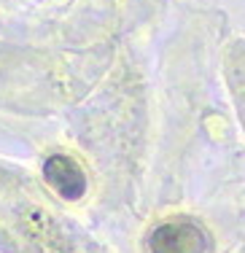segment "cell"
Instances as JSON below:
<instances>
[{
	"label": "cell",
	"instance_id": "1",
	"mask_svg": "<svg viewBox=\"0 0 245 253\" xmlns=\"http://www.w3.org/2000/svg\"><path fill=\"white\" fill-rule=\"evenodd\" d=\"M148 248L151 253H205L210 248V240L200 224L175 218L159 224L148 234Z\"/></svg>",
	"mask_w": 245,
	"mask_h": 253
},
{
	"label": "cell",
	"instance_id": "2",
	"mask_svg": "<svg viewBox=\"0 0 245 253\" xmlns=\"http://www.w3.org/2000/svg\"><path fill=\"white\" fill-rule=\"evenodd\" d=\"M43 175L51 183V189L59 191L65 200H79V197L86 191V175L73 159L62 154H54L46 159L43 165Z\"/></svg>",
	"mask_w": 245,
	"mask_h": 253
}]
</instances>
